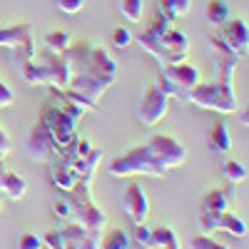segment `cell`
<instances>
[{
    "label": "cell",
    "mask_w": 249,
    "mask_h": 249,
    "mask_svg": "<svg viewBox=\"0 0 249 249\" xmlns=\"http://www.w3.org/2000/svg\"><path fill=\"white\" fill-rule=\"evenodd\" d=\"M132 40L147 55H152L160 65H170V62L187 60V53H190V37H187V33L172 28L170 20L160 10L155 13L152 23L142 33H137Z\"/></svg>",
    "instance_id": "obj_1"
},
{
    "label": "cell",
    "mask_w": 249,
    "mask_h": 249,
    "mask_svg": "<svg viewBox=\"0 0 249 249\" xmlns=\"http://www.w3.org/2000/svg\"><path fill=\"white\" fill-rule=\"evenodd\" d=\"M107 172L112 177H164L167 175V167L152 155V150L144 144H135V147H127L117 155L110 157L107 162Z\"/></svg>",
    "instance_id": "obj_2"
},
{
    "label": "cell",
    "mask_w": 249,
    "mask_h": 249,
    "mask_svg": "<svg viewBox=\"0 0 249 249\" xmlns=\"http://www.w3.org/2000/svg\"><path fill=\"white\" fill-rule=\"evenodd\" d=\"M199 70L187 60L179 62H170L162 65L155 75V85L167 95V97H177L179 102H187V92H190L197 82H199Z\"/></svg>",
    "instance_id": "obj_3"
},
{
    "label": "cell",
    "mask_w": 249,
    "mask_h": 249,
    "mask_svg": "<svg viewBox=\"0 0 249 249\" xmlns=\"http://www.w3.org/2000/svg\"><path fill=\"white\" fill-rule=\"evenodd\" d=\"M68 195V202H70V210L75 214V222H80L85 230L95 232V234H102L107 227V214L100 210L95 204L92 195H90V184L85 182H75V187Z\"/></svg>",
    "instance_id": "obj_4"
},
{
    "label": "cell",
    "mask_w": 249,
    "mask_h": 249,
    "mask_svg": "<svg viewBox=\"0 0 249 249\" xmlns=\"http://www.w3.org/2000/svg\"><path fill=\"white\" fill-rule=\"evenodd\" d=\"M187 102L202 107V110H212V112H222V115H234L239 110L237 95H227L222 88H217L212 80L207 82H197V85L187 92Z\"/></svg>",
    "instance_id": "obj_5"
},
{
    "label": "cell",
    "mask_w": 249,
    "mask_h": 249,
    "mask_svg": "<svg viewBox=\"0 0 249 249\" xmlns=\"http://www.w3.org/2000/svg\"><path fill=\"white\" fill-rule=\"evenodd\" d=\"M37 115L43 117L45 127H48V132H50V140H53V144H55L57 150H65L68 144H72V140L77 137V132H75L77 120H75V117H70L65 110H60L53 100L43 102Z\"/></svg>",
    "instance_id": "obj_6"
},
{
    "label": "cell",
    "mask_w": 249,
    "mask_h": 249,
    "mask_svg": "<svg viewBox=\"0 0 249 249\" xmlns=\"http://www.w3.org/2000/svg\"><path fill=\"white\" fill-rule=\"evenodd\" d=\"M167 105H170V97L155 85V80L147 82V85L142 88V92H140V100H137V117H140V122L147 124V127L157 124L164 115H167Z\"/></svg>",
    "instance_id": "obj_7"
},
{
    "label": "cell",
    "mask_w": 249,
    "mask_h": 249,
    "mask_svg": "<svg viewBox=\"0 0 249 249\" xmlns=\"http://www.w3.org/2000/svg\"><path fill=\"white\" fill-rule=\"evenodd\" d=\"M35 60L40 62V68L45 72V88L55 85V88H68L70 80L75 75L70 60L62 55V53H53V50H43V53H35Z\"/></svg>",
    "instance_id": "obj_8"
},
{
    "label": "cell",
    "mask_w": 249,
    "mask_h": 249,
    "mask_svg": "<svg viewBox=\"0 0 249 249\" xmlns=\"http://www.w3.org/2000/svg\"><path fill=\"white\" fill-rule=\"evenodd\" d=\"M112 82H115L112 75H97V72H92V70H88V68H80V70H75V75H72V80H70L68 88L97 105V100L102 97V92H105Z\"/></svg>",
    "instance_id": "obj_9"
},
{
    "label": "cell",
    "mask_w": 249,
    "mask_h": 249,
    "mask_svg": "<svg viewBox=\"0 0 249 249\" xmlns=\"http://www.w3.org/2000/svg\"><path fill=\"white\" fill-rule=\"evenodd\" d=\"M55 152H57V147L50 140V132L45 127L43 117L37 115L35 122H33V127L28 130V137H25V155L33 162H50L55 157Z\"/></svg>",
    "instance_id": "obj_10"
},
{
    "label": "cell",
    "mask_w": 249,
    "mask_h": 249,
    "mask_svg": "<svg viewBox=\"0 0 249 249\" xmlns=\"http://www.w3.org/2000/svg\"><path fill=\"white\" fill-rule=\"evenodd\" d=\"M147 147L152 150V155L164 164L167 170H172V167H179V164H184V160H187V150H184V144L182 142H177L172 135H164V132H160V135H152L150 137V142H147Z\"/></svg>",
    "instance_id": "obj_11"
},
{
    "label": "cell",
    "mask_w": 249,
    "mask_h": 249,
    "mask_svg": "<svg viewBox=\"0 0 249 249\" xmlns=\"http://www.w3.org/2000/svg\"><path fill=\"white\" fill-rule=\"evenodd\" d=\"M219 28L222 30L217 35L227 43V48H230L234 55L244 57L247 48H249V25H247V20L244 18H230V20H224Z\"/></svg>",
    "instance_id": "obj_12"
},
{
    "label": "cell",
    "mask_w": 249,
    "mask_h": 249,
    "mask_svg": "<svg viewBox=\"0 0 249 249\" xmlns=\"http://www.w3.org/2000/svg\"><path fill=\"white\" fill-rule=\"evenodd\" d=\"M122 207H124V212H127V217L135 224H144V222H147L150 202H147V195H144V190H142L137 182H130L127 187H124V192H122Z\"/></svg>",
    "instance_id": "obj_13"
},
{
    "label": "cell",
    "mask_w": 249,
    "mask_h": 249,
    "mask_svg": "<svg viewBox=\"0 0 249 249\" xmlns=\"http://www.w3.org/2000/svg\"><path fill=\"white\" fill-rule=\"evenodd\" d=\"M60 237H62V244H70L72 249H100V234L85 230L75 219H68L60 227Z\"/></svg>",
    "instance_id": "obj_14"
},
{
    "label": "cell",
    "mask_w": 249,
    "mask_h": 249,
    "mask_svg": "<svg viewBox=\"0 0 249 249\" xmlns=\"http://www.w3.org/2000/svg\"><path fill=\"white\" fill-rule=\"evenodd\" d=\"M48 164H50L53 184L57 187L60 192H70L72 187H75V182H77V177H75V172H72V167H70V155H65L62 150H57L55 157H53Z\"/></svg>",
    "instance_id": "obj_15"
},
{
    "label": "cell",
    "mask_w": 249,
    "mask_h": 249,
    "mask_svg": "<svg viewBox=\"0 0 249 249\" xmlns=\"http://www.w3.org/2000/svg\"><path fill=\"white\" fill-rule=\"evenodd\" d=\"M25 190H28V182L18 172L8 170L5 162L0 160V195H5L8 199H23Z\"/></svg>",
    "instance_id": "obj_16"
},
{
    "label": "cell",
    "mask_w": 249,
    "mask_h": 249,
    "mask_svg": "<svg viewBox=\"0 0 249 249\" xmlns=\"http://www.w3.org/2000/svg\"><path fill=\"white\" fill-rule=\"evenodd\" d=\"M82 68H88V70H92L97 75H112V77L117 75V62L112 60V55L102 45H92L90 48V55H88V60H85Z\"/></svg>",
    "instance_id": "obj_17"
},
{
    "label": "cell",
    "mask_w": 249,
    "mask_h": 249,
    "mask_svg": "<svg viewBox=\"0 0 249 249\" xmlns=\"http://www.w3.org/2000/svg\"><path fill=\"white\" fill-rule=\"evenodd\" d=\"M210 147L217 152H230L232 150V135L227 127V120L222 112H214L212 124H210Z\"/></svg>",
    "instance_id": "obj_18"
},
{
    "label": "cell",
    "mask_w": 249,
    "mask_h": 249,
    "mask_svg": "<svg viewBox=\"0 0 249 249\" xmlns=\"http://www.w3.org/2000/svg\"><path fill=\"white\" fill-rule=\"evenodd\" d=\"M102 155H105V152H102L100 147H92V152H90L88 157H80V160H72V162H70V167H72L77 182H85V184L92 182L97 164L102 162Z\"/></svg>",
    "instance_id": "obj_19"
},
{
    "label": "cell",
    "mask_w": 249,
    "mask_h": 249,
    "mask_svg": "<svg viewBox=\"0 0 249 249\" xmlns=\"http://www.w3.org/2000/svg\"><path fill=\"white\" fill-rule=\"evenodd\" d=\"M33 40V28L30 23H15L8 28H0V48H15Z\"/></svg>",
    "instance_id": "obj_20"
},
{
    "label": "cell",
    "mask_w": 249,
    "mask_h": 249,
    "mask_svg": "<svg viewBox=\"0 0 249 249\" xmlns=\"http://www.w3.org/2000/svg\"><path fill=\"white\" fill-rule=\"evenodd\" d=\"M227 207H230V197H227L224 187H210V190H204L202 197H199V210H207V212H224Z\"/></svg>",
    "instance_id": "obj_21"
},
{
    "label": "cell",
    "mask_w": 249,
    "mask_h": 249,
    "mask_svg": "<svg viewBox=\"0 0 249 249\" xmlns=\"http://www.w3.org/2000/svg\"><path fill=\"white\" fill-rule=\"evenodd\" d=\"M150 249H179V239L172 227H152L150 230Z\"/></svg>",
    "instance_id": "obj_22"
},
{
    "label": "cell",
    "mask_w": 249,
    "mask_h": 249,
    "mask_svg": "<svg viewBox=\"0 0 249 249\" xmlns=\"http://www.w3.org/2000/svg\"><path fill=\"white\" fill-rule=\"evenodd\" d=\"M204 20L210 25L219 28L224 20H230V5H227L224 0H210V3L204 5Z\"/></svg>",
    "instance_id": "obj_23"
},
{
    "label": "cell",
    "mask_w": 249,
    "mask_h": 249,
    "mask_svg": "<svg viewBox=\"0 0 249 249\" xmlns=\"http://www.w3.org/2000/svg\"><path fill=\"white\" fill-rule=\"evenodd\" d=\"M219 230L230 232L232 237H247V222H244L239 214L224 210V212L219 214Z\"/></svg>",
    "instance_id": "obj_24"
},
{
    "label": "cell",
    "mask_w": 249,
    "mask_h": 249,
    "mask_svg": "<svg viewBox=\"0 0 249 249\" xmlns=\"http://www.w3.org/2000/svg\"><path fill=\"white\" fill-rule=\"evenodd\" d=\"M192 0H160V13L172 23V20H179L190 13Z\"/></svg>",
    "instance_id": "obj_25"
},
{
    "label": "cell",
    "mask_w": 249,
    "mask_h": 249,
    "mask_svg": "<svg viewBox=\"0 0 249 249\" xmlns=\"http://www.w3.org/2000/svg\"><path fill=\"white\" fill-rule=\"evenodd\" d=\"M72 43V35L68 30H50L43 35V45L53 53H65Z\"/></svg>",
    "instance_id": "obj_26"
},
{
    "label": "cell",
    "mask_w": 249,
    "mask_h": 249,
    "mask_svg": "<svg viewBox=\"0 0 249 249\" xmlns=\"http://www.w3.org/2000/svg\"><path fill=\"white\" fill-rule=\"evenodd\" d=\"M130 234L115 227V230L105 232V237H100V249H130Z\"/></svg>",
    "instance_id": "obj_27"
},
{
    "label": "cell",
    "mask_w": 249,
    "mask_h": 249,
    "mask_svg": "<svg viewBox=\"0 0 249 249\" xmlns=\"http://www.w3.org/2000/svg\"><path fill=\"white\" fill-rule=\"evenodd\" d=\"M222 175H224L227 182L239 184V182L247 179V167H244L242 162H237V160H227V162H224V167H222Z\"/></svg>",
    "instance_id": "obj_28"
},
{
    "label": "cell",
    "mask_w": 249,
    "mask_h": 249,
    "mask_svg": "<svg viewBox=\"0 0 249 249\" xmlns=\"http://www.w3.org/2000/svg\"><path fill=\"white\" fill-rule=\"evenodd\" d=\"M142 8H144L142 0H120V10L130 23H140L142 20Z\"/></svg>",
    "instance_id": "obj_29"
},
{
    "label": "cell",
    "mask_w": 249,
    "mask_h": 249,
    "mask_svg": "<svg viewBox=\"0 0 249 249\" xmlns=\"http://www.w3.org/2000/svg\"><path fill=\"white\" fill-rule=\"evenodd\" d=\"M15 249H43V237L35 234V232H20Z\"/></svg>",
    "instance_id": "obj_30"
},
{
    "label": "cell",
    "mask_w": 249,
    "mask_h": 249,
    "mask_svg": "<svg viewBox=\"0 0 249 249\" xmlns=\"http://www.w3.org/2000/svg\"><path fill=\"white\" fill-rule=\"evenodd\" d=\"M190 249H230V247H224L222 242L212 239L210 234H197L190 239Z\"/></svg>",
    "instance_id": "obj_31"
},
{
    "label": "cell",
    "mask_w": 249,
    "mask_h": 249,
    "mask_svg": "<svg viewBox=\"0 0 249 249\" xmlns=\"http://www.w3.org/2000/svg\"><path fill=\"white\" fill-rule=\"evenodd\" d=\"M132 33L124 28V25H117V28H112V43L117 45V48H127L130 43H132Z\"/></svg>",
    "instance_id": "obj_32"
},
{
    "label": "cell",
    "mask_w": 249,
    "mask_h": 249,
    "mask_svg": "<svg viewBox=\"0 0 249 249\" xmlns=\"http://www.w3.org/2000/svg\"><path fill=\"white\" fill-rule=\"evenodd\" d=\"M55 5L65 15H77L82 8H85V0H55Z\"/></svg>",
    "instance_id": "obj_33"
},
{
    "label": "cell",
    "mask_w": 249,
    "mask_h": 249,
    "mask_svg": "<svg viewBox=\"0 0 249 249\" xmlns=\"http://www.w3.org/2000/svg\"><path fill=\"white\" fill-rule=\"evenodd\" d=\"M53 212H55V217H57V219L68 222V219H70V214H72V210H70V202H68L65 197L55 199V202H53Z\"/></svg>",
    "instance_id": "obj_34"
},
{
    "label": "cell",
    "mask_w": 249,
    "mask_h": 249,
    "mask_svg": "<svg viewBox=\"0 0 249 249\" xmlns=\"http://www.w3.org/2000/svg\"><path fill=\"white\" fill-rule=\"evenodd\" d=\"M13 102H15V92H13V88L8 85V82L0 80V107H10Z\"/></svg>",
    "instance_id": "obj_35"
},
{
    "label": "cell",
    "mask_w": 249,
    "mask_h": 249,
    "mask_svg": "<svg viewBox=\"0 0 249 249\" xmlns=\"http://www.w3.org/2000/svg\"><path fill=\"white\" fill-rule=\"evenodd\" d=\"M135 242L142 244L144 249H150V227L144 224H135Z\"/></svg>",
    "instance_id": "obj_36"
},
{
    "label": "cell",
    "mask_w": 249,
    "mask_h": 249,
    "mask_svg": "<svg viewBox=\"0 0 249 249\" xmlns=\"http://www.w3.org/2000/svg\"><path fill=\"white\" fill-rule=\"evenodd\" d=\"M43 244H48L50 249H62V237H60V230H48L43 234Z\"/></svg>",
    "instance_id": "obj_37"
},
{
    "label": "cell",
    "mask_w": 249,
    "mask_h": 249,
    "mask_svg": "<svg viewBox=\"0 0 249 249\" xmlns=\"http://www.w3.org/2000/svg\"><path fill=\"white\" fill-rule=\"evenodd\" d=\"M10 150H13V140H10V135L3 127H0V157H8Z\"/></svg>",
    "instance_id": "obj_38"
},
{
    "label": "cell",
    "mask_w": 249,
    "mask_h": 249,
    "mask_svg": "<svg viewBox=\"0 0 249 249\" xmlns=\"http://www.w3.org/2000/svg\"><path fill=\"white\" fill-rule=\"evenodd\" d=\"M239 120H242V124L247 127V122H249V117H247V110H244V115H239Z\"/></svg>",
    "instance_id": "obj_39"
},
{
    "label": "cell",
    "mask_w": 249,
    "mask_h": 249,
    "mask_svg": "<svg viewBox=\"0 0 249 249\" xmlns=\"http://www.w3.org/2000/svg\"><path fill=\"white\" fill-rule=\"evenodd\" d=\"M0 210H3V197H0Z\"/></svg>",
    "instance_id": "obj_40"
}]
</instances>
